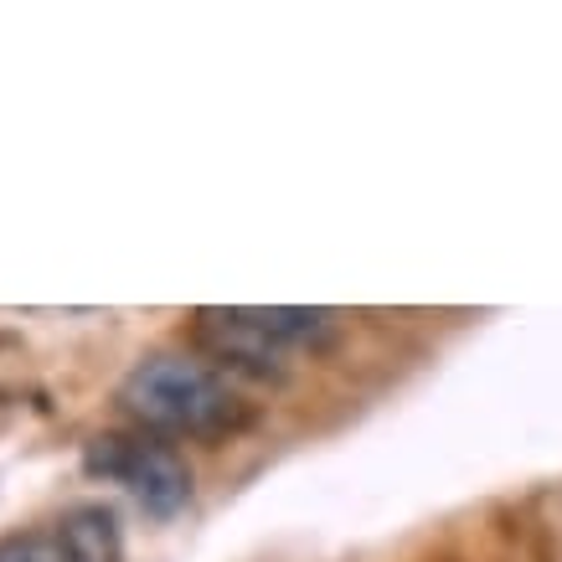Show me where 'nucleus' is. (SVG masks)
<instances>
[{
	"label": "nucleus",
	"instance_id": "20e7f679",
	"mask_svg": "<svg viewBox=\"0 0 562 562\" xmlns=\"http://www.w3.org/2000/svg\"><path fill=\"white\" fill-rule=\"evenodd\" d=\"M57 547H63V562H124L120 521L109 506H72L57 521Z\"/></svg>",
	"mask_w": 562,
	"mask_h": 562
},
{
	"label": "nucleus",
	"instance_id": "39448f33",
	"mask_svg": "<svg viewBox=\"0 0 562 562\" xmlns=\"http://www.w3.org/2000/svg\"><path fill=\"white\" fill-rule=\"evenodd\" d=\"M0 562H63L57 531H16V537H5Z\"/></svg>",
	"mask_w": 562,
	"mask_h": 562
},
{
	"label": "nucleus",
	"instance_id": "f03ea898",
	"mask_svg": "<svg viewBox=\"0 0 562 562\" xmlns=\"http://www.w3.org/2000/svg\"><path fill=\"white\" fill-rule=\"evenodd\" d=\"M88 470L114 480L145 516H176L191 501V464L150 434H103L88 443Z\"/></svg>",
	"mask_w": 562,
	"mask_h": 562
},
{
	"label": "nucleus",
	"instance_id": "7ed1b4c3",
	"mask_svg": "<svg viewBox=\"0 0 562 562\" xmlns=\"http://www.w3.org/2000/svg\"><path fill=\"white\" fill-rule=\"evenodd\" d=\"M196 336L212 351V361L233 367L243 376H258V382H284L294 367V357L279 341H269L254 325L248 305L238 310H196Z\"/></svg>",
	"mask_w": 562,
	"mask_h": 562
},
{
	"label": "nucleus",
	"instance_id": "f257e3e1",
	"mask_svg": "<svg viewBox=\"0 0 562 562\" xmlns=\"http://www.w3.org/2000/svg\"><path fill=\"white\" fill-rule=\"evenodd\" d=\"M120 408L145 434L166 439H217L248 424V408L227 372L191 351H155L135 361L120 382Z\"/></svg>",
	"mask_w": 562,
	"mask_h": 562
}]
</instances>
